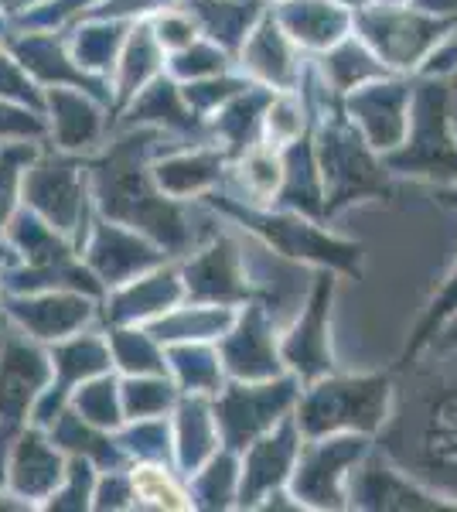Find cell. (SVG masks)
Wrapping results in <instances>:
<instances>
[{"label":"cell","mask_w":457,"mask_h":512,"mask_svg":"<svg viewBox=\"0 0 457 512\" xmlns=\"http://www.w3.org/2000/svg\"><path fill=\"white\" fill-rule=\"evenodd\" d=\"M45 134L48 127L38 110H28V106L0 96V144H7V140H45Z\"/></svg>","instance_id":"obj_32"},{"label":"cell","mask_w":457,"mask_h":512,"mask_svg":"<svg viewBox=\"0 0 457 512\" xmlns=\"http://www.w3.org/2000/svg\"><path fill=\"white\" fill-rule=\"evenodd\" d=\"M362 451L365 441H359V437H338V441L314 444L301 458V468H297L294 478L297 495L321 509L342 506V475H345L342 468L359 461Z\"/></svg>","instance_id":"obj_10"},{"label":"cell","mask_w":457,"mask_h":512,"mask_svg":"<svg viewBox=\"0 0 457 512\" xmlns=\"http://www.w3.org/2000/svg\"><path fill=\"white\" fill-rule=\"evenodd\" d=\"M423 11H454L457 0H417Z\"/></svg>","instance_id":"obj_49"},{"label":"cell","mask_w":457,"mask_h":512,"mask_svg":"<svg viewBox=\"0 0 457 512\" xmlns=\"http://www.w3.org/2000/svg\"><path fill=\"white\" fill-rule=\"evenodd\" d=\"M93 499V468L86 458H69L62 482L45 499V509H86Z\"/></svg>","instance_id":"obj_29"},{"label":"cell","mask_w":457,"mask_h":512,"mask_svg":"<svg viewBox=\"0 0 457 512\" xmlns=\"http://www.w3.org/2000/svg\"><path fill=\"white\" fill-rule=\"evenodd\" d=\"M328 301H331V277H321L318 287H314L311 304H307V311L301 315V321H297L294 335H290L284 345V359L307 379H314L331 369L328 335H324Z\"/></svg>","instance_id":"obj_14"},{"label":"cell","mask_w":457,"mask_h":512,"mask_svg":"<svg viewBox=\"0 0 457 512\" xmlns=\"http://www.w3.org/2000/svg\"><path fill=\"white\" fill-rule=\"evenodd\" d=\"M246 62L256 76L277 82V86H290V82H294V59H290L284 35H280V28L273 24V18L263 21V28L256 31L253 41H249Z\"/></svg>","instance_id":"obj_24"},{"label":"cell","mask_w":457,"mask_h":512,"mask_svg":"<svg viewBox=\"0 0 457 512\" xmlns=\"http://www.w3.org/2000/svg\"><path fill=\"white\" fill-rule=\"evenodd\" d=\"M93 499H96V506H99V509H106V506H123V499H130L127 482H123V478H106V482L99 485V492L93 495Z\"/></svg>","instance_id":"obj_46"},{"label":"cell","mask_w":457,"mask_h":512,"mask_svg":"<svg viewBox=\"0 0 457 512\" xmlns=\"http://www.w3.org/2000/svg\"><path fill=\"white\" fill-rule=\"evenodd\" d=\"M113 45H116V31H110L106 24H96V28L76 31L69 52H72V59H76L79 69L89 72V69H103V65L110 62Z\"/></svg>","instance_id":"obj_33"},{"label":"cell","mask_w":457,"mask_h":512,"mask_svg":"<svg viewBox=\"0 0 457 512\" xmlns=\"http://www.w3.org/2000/svg\"><path fill=\"white\" fill-rule=\"evenodd\" d=\"M229 325V315L226 311H195V315H181V318H171V321H161L154 328L157 338H178V335H215Z\"/></svg>","instance_id":"obj_35"},{"label":"cell","mask_w":457,"mask_h":512,"mask_svg":"<svg viewBox=\"0 0 457 512\" xmlns=\"http://www.w3.org/2000/svg\"><path fill=\"white\" fill-rule=\"evenodd\" d=\"M440 202H444V205H454V209H457V192H444V195H440Z\"/></svg>","instance_id":"obj_52"},{"label":"cell","mask_w":457,"mask_h":512,"mask_svg":"<svg viewBox=\"0 0 457 512\" xmlns=\"http://www.w3.org/2000/svg\"><path fill=\"white\" fill-rule=\"evenodd\" d=\"M437 345H440V349H454V345H457V318L451 321V328L444 332V338H437Z\"/></svg>","instance_id":"obj_51"},{"label":"cell","mask_w":457,"mask_h":512,"mask_svg":"<svg viewBox=\"0 0 457 512\" xmlns=\"http://www.w3.org/2000/svg\"><path fill=\"white\" fill-rule=\"evenodd\" d=\"M447 86L444 82H427L417 93L413 106V123L417 134L406 154H393L389 164L406 171V175H457V147L447 137Z\"/></svg>","instance_id":"obj_7"},{"label":"cell","mask_w":457,"mask_h":512,"mask_svg":"<svg viewBox=\"0 0 457 512\" xmlns=\"http://www.w3.org/2000/svg\"><path fill=\"white\" fill-rule=\"evenodd\" d=\"M294 458H297V434H294V424H284L277 434L260 441L249 451L246 478H243V502H256L267 489L284 482Z\"/></svg>","instance_id":"obj_18"},{"label":"cell","mask_w":457,"mask_h":512,"mask_svg":"<svg viewBox=\"0 0 457 512\" xmlns=\"http://www.w3.org/2000/svg\"><path fill=\"white\" fill-rule=\"evenodd\" d=\"M113 345H116V359H120L127 369H147V373H157V369H161V359H157L154 345L147 342L144 335L116 332Z\"/></svg>","instance_id":"obj_38"},{"label":"cell","mask_w":457,"mask_h":512,"mask_svg":"<svg viewBox=\"0 0 457 512\" xmlns=\"http://www.w3.org/2000/svg\"><path fill=\"white\" fill-rule=\"evenodd\" d=\"M212 420H209V410L202 407L198 400H191L181 407V461L185 468H198V461L205 454H212Z\"/></svg>","instance_id":"obj_27"},{"label":"cell","mask_w":457,"mask_h":512,"mask_svg":"<svg viewBox=\"0 0 457 512\" xmlns=\"http://www.w3.org/2000/svg\"><path fill=\"white\" fill-rule=\"evenodd\" d=\"M403 103L406 89L403 86H386L372 89V93L359 96V103H352V110L369 123V134L376 140V147H393L403 134Z\"/></svg>","instance_id":"obj_22"},{"label":"cell","mask_w":457,"mask_h":512,"mask_svg":"<svg viewBox=\"0 0 457 512\" xmlns=\"http://www.w3.org/2000/svg\"><path fill=\"white\" fill-rule=\"evenodd\" d=\"M174 362H178L181 379L191 390H215V383H219V366H215L205 349H178Z\"/></svg>","instance_id":"obj_36"},{"label":"cell","mask_w":457,"mask_h":512,"mask_svg":"<svg viewBox=\"0 0 457 512\" xmlns=\"http://www.w3.org/2000/svg\"><path fill=\"white\" fill-rule=\"evenodd\" d=\"M178 301V284H174V274L164 277H151L140 280L134 291H127L116 301V318H137V315H151V311H164L168 304Z\"/></svg>","instance_id":"obj_26"},{"label":"cell","mask_w":457,"mask_h":512,"mask_svg":"<svg viewBox=\"0 0 457 512\" xmlns=\"http://www.w3.org/2000/svg\"><path fill=\"white\" fill-rule=\"evenodd\" d=\"M157 253L137 236H127L123 229L96 222V236L89 243V267L96 270L99 280L106 284H120L130 274H140L144 267H154Z\"/></svg>","instance_id":"obj_16"},{"label":"cell","mask_w":457,"mask_h":512,"mask_svg":"<svg viewBox=\"0 0 457 512\" xmlns=\"http://www.w3.org/2000/svg\"><path fill=\"white\" fill-rule=\"evenodd\" d=\"M4 260H7V246H4V239H0V301H4ZM0 328H7L4 311H0Z\"/></svg>","instance_id":"obj_50"},{"label":"cell","mask_w":457,"mask_h":512,"mask_svg":"<svg viewBox=\"0 0 457 512\" xmlns=\"http://www.w3.org/2000/svg\"><path fill=\"white\" fill-rule=\"evenodd\" d=\"M38 4H45V0H0V28L24 18V14L35 11Z\"/></svg>","instance_id":"obj_47"},{"label":"cell","mask_w":457,"mask_h":512,"mask_svg":"<svg viewBox=\"0 0 457 512\" xmlns=\"http://www.w3.org/2000/svg\"><path fill=\"white\" fill-rule=\"evenodd\" d=\"M355 502L372 509H434L440 502H423L420 492H413L410 485H403L393 472H382V465L365 468L355 482Z\"/></svg>","instance_id":"obj_23"},{"label":"cell","mask_w":457,"mask_h":512,"mask_svg":"<svg viewBox=\"0 0 457 512\" xmlns=\"http://www.w3.org/2000/svg\"><path fill=\"white\" fill-rule=\"evenodd\" d=\"M219 164H222L219 154L178 158L157 168V181H161V188H168L174 195H188V192H198V188L212 185V181L219 178Z\"/></svg>","instance_id":"obj_25"},{"label":"cell","mask_w":457,"mask_h":512,"mask_svg":"<svg viewBox=\"0 0 457 512\" xmlns=\"http://www.w3.org/2000/svg\"><path fill=\"white\" fill-rule=\"evenodd\" d=\"M359 140L352 134H331L324 137V178H328L331 188V205L328 209H338L342 202H352L355 195L369 192V188H386L376 175V164L369 161V154L362 147H355Z\"/></svg>","instance_id":"obj_13"},{"label":"cell","mask_w":457,"mask_h":512,"mask_svg":"<svg viewBox=\"0 0 457 512\" xmlns=\"http://www.w3.org/2000/svg\"><path fill=\"white\" fill-rule=\"evenodd\" d=\"M171 386L168 383H127L123 400H127V414L130 417H151L161 414L171 403Z\"/></svg>","instance_id":"obj_37"},{"label":"cell","mask_w":457,"mask_h":512,"mask_svg":"<svg viewBox=\"0 0 457 512\" xmlns=\"http://www.w3.org/2000/svg\"><path fill=\"white\" fill-rule=\"evenodd\" d=\"M154 69H157V48H154L151 28H137L134 38H130L127 59H123V79H120L123 96L137 93L140 82L151 76Z\"/></svg>","instance_id":"obj_30"},{"label":"cell","mask_w":457,"mask_h":512,"mask_svg":"<svg viewBox=\"0 0 457 512\" xmlns=\"http://www.w3.org/2000/svg\"><path fill=\"white\" fill-rule=\"evenodd\" d=\"M386 448L403 461L406 475L413 472L457 489V376L440 386H423L413 400H406Z\"/></svg>","instance_id":"obj_1"},{"label":"cell","mask_w":457,"mask_h":512,"mask_svg":"<svg viewBox=\"0 0 457 512\" xmlns=\"http://www.w3.org/2000/svg\"><path fill=\"white\" fill-rule=\"evenodd\" d=\"M280 21H284L290 35L311 48L331 45L348 24L345 11L324 4V0H290V4H284V11H280Z\"/></svg>","instance_id":"obj_20"},{"label":"cell","mask_w":457,"mask_h":512,"mask_svg":"<svg viewBox=\"0 0 457 512\" xmlns=\"http://www.w3.org/2000/svg\"><path fill=\"white\" fill-rule=\"evenodd\" d=\"M232 475H236V472H232V461H229V458H219V461H215V465H212V472L205 475V482H209V489H205L202 495H209L212 506H219V499H215V495H222V499H226V495H229Z\"/></svg>","instance_id":"obj_44"},{"label":"cell","mask_w":457,"mask_h":512,"mask_svg":"<svg viewBox=\"0 0 457 512\" xmlns=\"http://www.w3.org/2000/svg\"><path fill=\"white\" fill-rule=\"evenodd\" d=\"M0 311H4L7 328L35 338L41 345L79 335V328L93 315V308H89L82 291H62V287H55V291L4 294Z\"/></svg>","instance_id":"obj_6"},{"label":"cell","mask_w":457,"mask_h":512,"mask_svg":"<svg viewBox=\"0 0 457 512\" xmlns=\"http://www.w3.org/2000/svg\"><path fill=\"white\" fill-rule=\"evenodd\" d=\"M324 72L335 79L338 89H348L352 82H359L365 76H376V72H382V69H379V62L365 52V48L342 45L335 55H331V59H324Z\"/></svg>","instance_id":"obj_31"},{"label":"cell","mask_w":457,"mask_h":512,"mask_svg":"<svg viewBox=\"0 0 457 512\" xmlns=\"http://www.w3.org/2000/svg\"><path fill=\"white\" fill-rule=\"evenodd\" d=\"M41 144L45 140H7V144H0V239H4V229L11 226V219L21 212L24 171L35 161Z\"/></svg>","instance_id":"obj_21"},{"label":"cell","mask_w":457,"mask_h":512,"mask_svg":"<svg viewBox=\"0 0 457 512\" xmlns=\"http://www.w3.org/2000/svg\"><path fill=\"white\" fill-rule=\"evenodd\" d=\"M191 35H195L191 21L174 18V14H168V18L157 24V41H161V45H168V48H185V45H191Z\"/></svg>","instance_id":"obj_43"},{"label":"cell","mask_w":457,"mask_h":512,"mask_svg":"<svg viewBox=\"0 0 457 512\" xmlns=\"http://www.w3.org/2000/svg\"><path fill=\"white\" fill-rule=\"evenodd\" d=\"M457 311V270L451 274V280L444 284V291H440L434 297V304H430V311H427V318L420 321V332L413 335V342H410V349H406V355H417L423 345L430 342V338L437 335V328H440V321H447Z\"/></svg>","instance_id":"obj_34"},{"label":"cell","mask_w":457,"mask_h":512,"mask_svg":"<svg viewBox=\"0 0 457 512\" xmlns=\"http://www.w3.org/2000/svg\"><path fill=\"white\" fill-rule=\"evenodd\" d=\"M359 24L379 55H386L393 65H410L440 31V24L420 21L417 14H362Z\"/></svg>","instance_id":"obj_15"},{"label":"cell","mask_w":457,"mask_h":512,"mask_svg":"<svg viewBox=\"0 0 457 512\" xmlns=\"http://www.w3.org/2000/svg\"><path fill=\"white\" fill-rule=\"evenodd\" d=\"M342 4H355V7H359V4H362V0H342Z\"/></svg>","instance_id":"obj_53"},{"label":"cell","mask_w":457,"mask_h":512,"mask_svg":"<svg viewBox=\"0 0 457 512\" xmlns=\"http://www.w3.org/2000/svg\"><path fill=\"white\" fill-rule=\"evenodd\" d=\"M151 140V134H140L134 140H123L113 154L99 158L93 164V185L99 195L106 216L134 222V226L151 229L164 239L168 246L188 243V229L178 219L174 205H168L164 198H157L151 192V181L144 178L137 164V154L144 151V144Z\"/></svg>","instance_id":"obj_2"},{"label":"cell","mask_w":457,"mask_h":512,"mask_svg":"<svg viewBox=\"0 0 457 512\" xmlns=\"http://www.w3.org/2000/svg\"><path fill=\"white\" fill-rule=\"evenodd\" d=\"M389 383L382 376L372 379H335L324 383L301 403V427L311 437L342 431V427H359V431H376L386 420Z\"/></svg>","instance_id":"obj_4"},{"label":"cell","mask_w":457,"mask_h":512,"mask_svg":"<svg viewBox=\"0 0 457 512\" xmlns=\"http://www.w3.org/2000/svg\"><path fill=\"white\" fill-rule=\"evenodd\" d=\"M154 4H161V0H106V7H99L96 14H120V11H147V7H154Z\"/></svg>","instance_id":"obj_48"},{"label":"cell","mask_w":457,"mask_h":512,"mask_svg":"<svg viewBox=\"0 0 457 512\" xmlns=\"http://www.w3.org/2000/svg\"><path fill=\"white\" fill-rule=\"evenodd\" d=\"M232 216H239L246 226H253L256 233H263L270 239L277 250H284L287 256H311V260H324V263H335V267L355 270V256H359V246H348V243H335V239L321 236L314 226H307L301 219H284V216H253V212H243L236 205H226Z\"/></svg>","instance_id":"obj_11"},{"label":"cell","mask_w":457,"mask_h":512,"mask_svg":"<svg viewBox=\"0 0 457 512\" xmlns=\"http://www.w3.org/2000/svg\"><path fill=\"white\" fill-rule=\"evenodd\" d=\"M226 362L236 376L263 379L277 373V352L270 342V328L263 321L260 308H253L243 318V328L226 342Z\"/></svg>","instance_id":"obj_19"},{"label":"cell","mask_w":457,"mask_h":512,"mask_svg":"<svg viewBox=\"0 0 457 512\" xmlns=\"http://www.w3.org/2000/svg\"><path fill=\"white\" fill-rule=\"evenodd\" d=\"M45 140H55L58 151H82L99 140V113L79 89H45Z\"/></svg>","instance_id":"obj_12"},{"label":"cell","mask_w":457,"mask_h":512,"mask_svg":"<svg viewBox=\"0 0 457 512\" xmlns=\"http://www.w3.org/2000/svg\"><path fill=\"white\" fill-rule=\"evenodd\" d=\"M246 181H249V192L253 195H270L273 185L280 181V171H277V161L267 158V154H253L246 164Z\"/></svg>","instance_id":"obj_40"},{"label":"cell","mask_w":457,"mask_h":512,"mask_svg":"<svg viewBox=\"0 0 457 512\" xmlns=\"http://www.w3.org/2000/svg\"><path fill=\"white\" fill-rule=\"evenodd\" d=\"M301 130V117H297V106L290 99H280V103L270 106V137L273 140H290Z\"/></svg>","instance_id":"obj_42"},{"label":"cell","mask_w":457,"mask_h":512,"mask_svg":"<svg viewBox=\"0 0 457 512\" xmlns=\"http://www.w3.org/2000/svg\"><path fill=\"white\" fill-rule=\"evenodd\" d=\"M0 38H4V28H0Z\"/></svg>","instance_id":"obj_54"},{"label":"cell","mask_w":457,"mask_h":512,"mask_svg":"<svg viewBox=\"0 0 457 512\" xmlns=\"http://www.w3.org/2000/svg\"><path fill=\"white\" fill-rule=\"evenodd\" d=\"M65 451L48 437L45 427L24 424L11 451V468H7V489L21 495L31 509L45 506V499L55 492V485L65 475Z\"/></svg>","instance_id":"obj_8"},{"label":"cell","mask_w":457,"mask_h":512,"mask_svg":"<svg viewBox=\"0 0 457 512\" xmlns=\"http://www.w3.org/2000/svg\"><path fill=\"white\" fill-rule=\"evenodd\" d=\"M18 434H21L18 424H4L0 420V489H7V468H11V451Z\"/></svg>","instance_id":"obj_45"},{"label":"cell","mask_w":457,"mask_h":512,"mask_svg":"<svg viewBox=\"0 0 457 512\" xmlns=\"http://www.w3.org/2000/svg\"><path fill=\"white\" fill-rule=\"evenodd\" d=\"M52 383V355L35 338L4 328L0 332V420L31 424L38 396Z\"/></svg>","instance_id":"obj_5"},{"label":"cell","mask_w":457,"mask_h":512,"mask_svg":"<svg viewBox=\"0 0 457 512\" xmlns=\"http://www.w3.org/2000/svg\"><path fill=\"white\" fill-rule=\"evenodd\" d=\"M185 277H188V291L195 297H209V301H236V297L246 294L239 253L229 239H219L209 253L191 260Z\"/></svg>","instance_id":"obj_17"},{"label":"cell","mask_w":457,"mask_h":512,"mask_svg":"<svg viewBox=\"0 0 457 512\" xmlns=\"http://www.w3.org/2000/svg\"><path fill=\"white\" fill-rule=\"evenodd\" d=\"M0 96L28 106V110H38L45 117V89L21 69V62L7 52L4 41H0Z\"/></svg>","instance_id":"obj_28"},{"label":"cell","mask_w":457,"mask_h":512,"mask_svg":"<svg viewBox=\"0 0 457 512\" xmlns=\"http://www.w3.org/2000/svg\"><path fill=\"white\" fill-rule=\"evenodd\" d=\"M294 396L297 390L290 379L273 386H232L219 403V424L229 448H246L256 434L273 427V420L294 403Z\"/></svg>","instance_id":"obj_9"},{"label":"cell","mask_w":457,"mask_h":512,"mask_svg":"<svg viewBox=\"0 0 457 512\" xmlns=\"http://www.w3.org/2000/svg\"><path fill=\"white\" fill-rule=\"evenodd\" d=\"M134 495L154 502V506H168V509L185 506V502H181V492L168 482V475H164L161 468H140L134 475Z\"/></svg>","instance_id":"obj_39"},{"label":"cell","mask_w":457,"mask_h":512,"mask_svg":"<svg viewBox=\"0 0 457 512\" xmlns=\"http://www.w3.org/2000/svg\"><path fill=\"white\" fill-rule=\"evenodd\" d=\"M215 69H222V55L212 52V48H191V52H181L174 59V72H181V76H198V72Z\"/></svg>","instance_id":"obj_41"},{"label":"cell","mask_w":457,"mask_h":512,"mask_svg":"<svg viewBox=\"0 0 457 512\" xmlns=\"http://www.w3.org/2000/svg\"><path fill=\"white\" fill-rule=\"evenodd\" d=\"M24 209L41 216L48 226L69 239L72 246L82 243V222L89 219L86 205V175L76 161L52 147H38L35 161L24 171Z\"/></svg>","instance_id":"obj_3"}]
</instances>
